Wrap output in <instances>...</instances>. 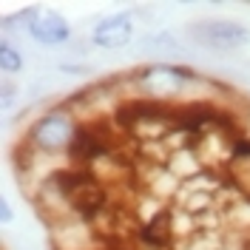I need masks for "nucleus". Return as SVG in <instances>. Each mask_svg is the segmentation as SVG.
I'll list each match as a JSON object with an SVG mask.
<instances>
[{
    "instance_id": "7",
    "label": "nucleus",
    "mask_w": 250,
    "mask_h": 250,
    "mask_svg": "<svg viewBox=\"0 0 250 250\" xmlns=\"http://www.w3.org/2000/svg\"><path fill=\"white\" fill-rule=\"evenodd\" d=\"M171 210H159L145 228H142V239L148 242V245H154V248H165L168 242H171Z\"/></svg>"
},
{
    "instance_id": "6",
    "label": "nucleus",
    "mask_w": 250,
    "mask_h": 250,
    "mask_svg": "<svg viewBox=\"0 0 250 250\" xmlns=\"http://www.w3.org/2000/svg\"><path fill=\"white\" fill-rule=\"evenodd\" d=\"M131 37H134V20H131V15L103 17L91 31L94 46H100V48H123L125 43H131Z\"/></svg>"
},
{
    "instance_id": "5",
    "label": "nucleus",
    "mask_w": 250,
    "mask_h": 250,
    "mask_svg": "<svg viewBox=\"0 0 250 250\" xmlns=\"http://www.w3.org/2000/svg\"><path fill=\"white\" fill-rule=\"evenodd\" d=\"M29 34L40 46H62V43H68L71 29H68V23H65L62 15L51 12V9H37L34 17H31Z\"/></svg>"
},
{
    "instance_id": "8",
    "label": "nucleus",
    "mask_w": 250,
    "mask_h": 250,
    "mask_svg": "<svg viewBox=\"0 0 250 250\" xmlns=\"http://www.w3.org/2000/svg\"><path fill=\"white\" fill-rule=\"evenodd\" d=\"M0 68L6 74H15V71L23 68V57H20V51L15 46H9V40L0 43Z\"/></svg>"
},
{
    "instance_id": "3",
    "label": "nucleus",
    "mask_w": 250,
    "mask_h": 250,
    "mask_svg": "<svg viewBox=\"0 0 250 250\" xmlns=\"http://www.w3.org/2000/svg\"><path fill=\"white\" fill-rule=\"evenodd\" d=\"M77 137V125L68 114L62 111H54V114H46L40 117L37 123L31 125V145L46 151V154H57L62 148H71V142Z\"/></svg>"
},
{
    "instance_id": "4",
    "label": "nucleus",
    "mask_w": 250,
    "mask_h": 250,
    "mask_svg": "<svg viewBox=\"0 0 250 250\" xmlns=\"http://www.w3.org/2000/svg\"><path fill=\"white\" fill-rule=\"evenodd\" d=\"M188 80H193V74L182 68V65H148L140 74V85L148 94H168V91H179Z\"/></svg>"
},
{
    "instance_id": "1",
    "label": "nucleus",
    "mask_w": 250,
    "mask_h": 250,
    "mask_svg": "<svg viewBox=\"0 0 250 250\" xmlns=\"http://www.w3.org/2000/svg\"><path fill=\"white\" fill-rule=\"evenodd\" d=\"M51 185L57 188L65 202L71 205L83 219H94L105 208V190L97 182V176L85 168H71V171H57L51 176Z\"/></svg>"
},
{
    "instance_id": "9",
    "label": "nucleus",
    "mask_w": 250,
    "mask_h": 250,
    "mask_svg": "<svg viewBox=\"0 0 250 250\" xmlns=\"http://www.w3.org/2000/svg\"><path fill=\"white\" fill-rule=\"evenodd\" d=\"M0 216H3V225H9V222H12V208H9L6 199L0 202Z\"/></svg>"
},
{
    "instance_id": "2",
    "label": "nucleus",
    "mask_w": 250,
    "mask_h": 250,
    "mask_svg": "<svg viewBox=\"0 0 250 250\" xmlns=\"http://www.w3.org/2000/svg\"><path fill=\"white\" fill-rule=\"evenodd\" d=\"M188 34L205 48L213 51H236V48L250 43V29L245 23L236 20H202V23H190Z\"/></svg>"
}]
</instances>
